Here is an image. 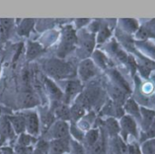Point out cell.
<instances>
[{
	"label": "cell",
	"instance_id": "1",
	"mask_svg": "<svg viewBox=\"0 0 155 154\" xmlns=\"http://www.w3.org/2000/svg\"><path fill=\"white\" fill-rule=\"evenodd\" d=\"M43 69L49 77L58 80L69 78L74 74V66L70 63L64 62L60 58L46 60L43 64Z\"/></svg>",
	"mask_w": 155,
	"mask_h": 154
},
{
	"label": "cell",
	"instance_id": "2",
	"mask_svg": "<svg viewBox=\"0 0 155 154\" xmlns=\"http://www.w3.org/2000/svg\"><path fill=\"white\" fill-rule=\"evenodd\" d=\"M77 43V36L74 28L70 25L65 26L63 31L60 44L57 49V55L60 59L65 57L74 48Z\"/></svg>",
	"mask_w": 155,
	"mask_h": 154
},
{
	"label": "cell",
	"instance_id": "3",
	"mask_svg": "<svg viewBox=\"0 0 155 154\" xmlns=\"http://www.w3.org/2000/svg\"><path fill=\"white\" fill-rule=\"evenodd\" d=\"M49 134L52 140L68 139L70 134V126L67 122L55 121L49 128Z\"/></svg>",
	"mask_w": 155,
	"mask_h": 154
},
{
	"label": "cell",
	"instance_id": "4",
	"mask_svg": "<svg viewBox=\"0 0 155 154\" xmlns=\"http://www.w3.org/2000/svg\"><path fill=\"white\" fill-rule=\"evenodd\" d=\"M25 120V133L36 137L40 133V119L36 113L29 112L23 114Z\"/></svg>",
	"mask_w": 155,
	"mask_h": 154
},
{
	"label": "cell",
	"instance_id": "5",
	"mask_svg": "<svg viewBox=\"0 0 155 154\" xmlns=\"http://www.w3.org/2000/svg\"><path fill=\"white\" fill-rule=\"evenodd\" d=\"M15 133L13 130L6 116L0 117V146H3L6 142L12 141L15 137Z\"/></svg>",
	"mask_w": 155,
	"mask_h": 154
},
{
	"label": "cell",
	"instance_id": "6",
	"mask_svg": "<svg viewBox=\"0 0 155 154\" xmlns=\"http://www.w3.org/2000/svg\"><path fill=\"white\" fill-rule=\"evenodd\" d=\"M96 74V67L91 59L83 60L78 66V74L82 81H88Z\"/></svg>",
	"mask_w": 155,
	"mask_h": 154
},
{
	"label": "cell",
	"instance_id": "7",
	"mask_svg": "<svg viewBox=\"0 0 155 154\" xmlns=\"http://www.w3.org/2000/svg\"><path fill=\"white\" fill-rule=\"evenodd\" d=\"M18 104L23 109H28L39 104V99L37 94L31 90L24 91L18 97Z\"/></svg>",
	"mask_w": 155,
	"mask_h": 154
},
{
	"label": "cell",
	"instance_id": "8",
	"mask_svg": "<svg viewBox=\"0 0 155 154\" xmlns=\"http://www.w3.org/2000/svg\"><path fill=\"white\" fill-rule=\"evenodd\" d=\"M44 88L45 89L46 93L49 94L51 100L59 103V101L64 97V93L62 90L47 76H42Z\"/></svg>",
	"mask_w": 155,
	"mask_h": 154
},
{
	"label": "cell",
	"instance_id": "9",
	"mask_svg": "<svg viewBox=\"0 0 155 154\" xmlns=\"http://www.w3.org/2000/svg\"><path fill=\"white\" fill-rule=\"evenodd\" d=\"M70 151L69 139L51 140L49 142L48 154H65Z\"/></svg>",
	"mask_w": 155,
	"mask_h": 154
},
{
	"label": "cell",
	"instance_id": "10",
	"mask_svg": "<svg viewBox=\"0 0 155 154\" xmlns=\"http://www.w3.org/2000/svg\"><path fill=\"white\" fill-rule=\"evenodd\" d=\"M81 90H82V85L79 81H75V80L67 81L64 92V97L66 104L70 103L81 92Z\"/></svg>",
	"mask_w": 155,
	"mask_h": 154
},
{
	"label": "cell",
	"instance_id": "11",
	"mask_svg": "<svg viewBox=\"0 0 155 154\" xmlns=\"http://www.w3.org/2000/svg\"><path fill=\"white\" fill-rule=\"evenodd\" d=\"M6 117L16 135L25 133V120L23 114L7 115Z\"/></svg>",
	"mask_w": 155,
	"mask_h": 154
},
{
	"label": "cell",
	"instance_id": "12",
	"mask_svg": "<svg viewBox=\"0 0 155 154\" xmlns=\"http://www.w3.org/2000/svg\"><path fill=\"white\" fill-rule=\"evenodd\" d=\"M44 52H45L44 46H42L39 43L30 41L27 43V47H26V60L29 62L35 60Z\"/></svg>",
	"mask_w": 155,
	"mask_h": 154
},
{
	"label": "cell",
	"instance_id": "13",
	"mask_svg": "<svg viewBox=\"0 0 155 154\" xmlns=\"http://www.w3.org/2000/svg\"><path fill=\"white\" fill-rule=\"evenodd\" d=\"M121 126H122V132L123 134L126 137L129 134H132L134 136L137 135V129L135 122L129 116H124L121 121Z\"/></svg>",
	"mask_w": 155,
	"mask_h": 154
},
{
	"label": "cell",
	"instance_id": "14",
	"mask_svg": "<svg viewBox=\"0 0 155 154\" xmlns=\"http://www.w3.org/2000/svg\"><path fill=\"white\" fill-rule=\"evenodd\" d=\"M54 116L58 119V121L67 122L71 120V111L70 107L66 103H57L56 107L54 111Z\"/></svg>",
	"mask_w": 155,
	"mask_h": 154
},
{
	"label": "cell",
	"instance_id": "15",
	"mask_svg": "<svg viewBox=\"0 0 155 154\" xmlns=\"http://www.w3.org/2000/svg\"><path fill=\"white\" fill-rule=\"evenodd\" d=\"M35 21L34 19H24L17 26V34L21 36H28L35 26Z\"/></svg>",
	"mask_w": 155,
	"mask_h": 154
},
{
	"label": "cell",
	"instance_id": "16",
	"mask_svg": "<svg viewBox=\"0 0 155 154\" xmlns=\"http://www.w3.org/2000/svg\"><path fill=\"white\" fill-rule=\"evenodd\" d=\"M99 139H100V133L97 129L89 131L84 135V145H85L86 149L89 150L91 147H93L97 143V141Z\"/></svg>",
	"mask_w": 155,
	"mask_h": 154
},
{
	"label": "cell",
	"instance_id": "17",
	"mask_svg": "<svg viewBox=\"0 0 155 154\" xmlns=\"http://www.w3.org/2000/svg\"><path fill=\"white\" fill-rule=\"evenodd\" d=\"M14 24L13 19H0V39H5L8 36Z\"/></svg>",
	"mask_w": 155,
	"mask_h": 154
},
{
	"label": "cell",
	"instance_id": "18",
	"mask_svg": "<svg viewBox=\"0 0 155 154\" xmlns=\"http://www.w3.org/2000/svg\"><path fill=\"white\" fill-rule=\"evenodd\" d=\"M35 142H36L35 137H33L26 133H24L18 135V138H17V145L21 146V147L29 148Z\"/></svg>",
	"mask_w": 155,
	"mask_h": 154
},
{
	"label": "cell",
	"instance_id": "19",
	"mask_svg": "<svg viewBox=\"0 0 155 154\" xmlns=\"http://www.w3.org/2000/svg\"><path fill=\"white\" fill-rule=\"evenodd\" d=\"M80 44L82 45V49L85 51V53H91L94 48V37L90 34H84L81 36Z\"/></svg>",
	"mask_w": 155,
	"mask_h": 154
},
{
	"label": "cell",
	"instance_id": "20",
	"mask_svg": "<svg viewBox=\"0 0 155 154\" xmlns=\"http://www.w3.org/2000/svg\"><path fill=\"white\" fill-rule=\"evenodd\" d=\"M70 111H71V120H74L75 122L81 119L84 115V113H85V109L77 103H74L70 108Z\"/></svg>",
	"mask_w": 155,
	"mask_h": 154
},
{
	"label": "cell",
	"instance_id": "21",
	"mask_svg": "<svg viewBox=\"0 0 155 154\" xmlns=\"http://www.w3.org/2000/svg\"><path fill=\"white\" fill-rule=\"evenodd\" d=\"M88 152L89 154H105V144L104 139L100 137L97 143L93 147H91Z\"/></svg>",
	"mask_w": 155,
	"mask_h": 154
},
{
	"label": "cell",
	"instance_id": "22",
	"mask_svg": "<svg viewBox=\"0 0 155 154\" xmlns=\"http://www.w3.org/2000/svg\"><path fill=\"white\" fill-rule=\"evenodd\" d=\"M113 150L114 154H127V146L120 138H117L114 141Z\"/></svg>",
	"mask_w": 155,
	"mask_h": 154
},
{
	"label": "cell",
	"instance_id": "23",
	"mask_svg": "<svg viewBox=\"0 0 155 154\" xmlns=\"http://www.w3.org/2000/svg\"><path fill=\"white\" fill-rule=\"evenodd\" d=\"M111 94L117 103H122L124 101V93L119 87H114L111 90Z\"/></svg>",
	"mask_w": 155,
	"mask_h": 154
},
{
	"label": "cell",
	"instance_id": "24",
	"mask_svg": "<svg viewBox=\"0 0 155 154\" xmlns=\"http://www.w3.org/2000/svg\"><path fill=\"white\" fill-rule=\"evenodd\" d=\"M106 127H107V130H108V132L110 133L111 135H115L120 131L118 123L114 119H109V120L106 121Z\"/></svg>",
	"mask_w": 155,
	"mask_h": 154
},
{
	"label": "cell",
	"instance_id": "25",
	"mask_svg": "<svg viewBox=\"0 0 155 154\" xmlns=\"http://www.w3.org/2000/svg\"><path fill=\"white\" fill-rule=\"evenodd\" d=\"M142 154H155V139L144 143L142 148Z\"/></svg>",
	"mask_w": 155,
	"mask_h": 154
},
{
	"label": "cell",
	"instance_id": "26",
	"mask_svg": "<svg viewBox=\"0 0 155 154\" xmlns=\"http://www.w3.org/2000/svg\"><path fill=\"white\" fill-rule=\"evenodd\" d=\"M125 110L130 113L131 114H134L136 116H139V109L138 106L136 105V103L133 101V100H129L127 101L126 104H125Z\"/></svg>",
	"mask_w": 155,
	"mask_h": 154
},
{
	"label": "cell",
	"instance_id": "27",
	"mask_svg": "<svg viewBox=\"0 0 155 154\" xmlns=\"http://www.w3.org/2000/svg\"><path fill=\"white\" fill-rule=\"evenodd\" d=\"M70 133L73 134V136L77 140V141H84V135L80 130V128L76 127L75 125H72L70 127Z\"/></svg>",
	"mask_w": 155,
	"mask_h": 154
},
{
	"label": "cell",
	"instance_id": "28",
	"mask_svg": "<svg viewBox=\"0 0 155 154\" xmlns=\"http://www.w3.org/2000/svg\"><path fill=\"white\" fill-rule=\"evenodd\" d=\"M70 147H72L73 153L74 154H85L84 148L77 142H72L70 143Z\"/></svg>",
	"mask_w": 155,
	"mask_h": 154
},
{
	"label": "cell",
	"instance_id": "29",
	"mask_svg": "<svg viewBox=\"0 0 155 154\" xmlns=\"http://www.w3.org/2000/svg\"><path fill=\"white\" fill-rule=\"evenodd\" d=\"M94 58H95V61L97 62V64L103 67H105L106 66V57L100 52H95L94 54Z\"/></svg>",
	"mask_w": 155,
	"mask_h": 154
},
{
	"label": "cell",
	"instance_id": "30",
	"mask_svg": "<svg viewBox=\"0 0 155 154\" xmlns=\"http://www.w3.org/2000/svg\"><path fill=\"white\" fill-rule=\"evenodd\" d=\"M127 154H142V151L137 144L133 143L127 146Z\"/></svg>",
	"mask_w": 155,
	"mask_h": 154
},
{
	"label": "cell",
	"instance_id": "31",
	"mask_svg": "<svg viewBox=\"0 0 155 154\" xmlns=\"http://www.w3.org/2000/svg\"><path fill=\"white\" fill-rule=\"evenodd\" d=\"M110 34V32L108 31V29L107 28H104V29H102V31L100 32V34H99V36H98V40H99V42H104L107 37H108V35Z\"/></svg>",
	"mask_w": 155,
	"mask_h": 154
},
{
	"label": "cell",
	"instance_id": "32",
	"mask_svg": "<svg viewBox=\"0 0 155 154\" xmlns=\"http://www.w3.org/2000/svg\"><path fill=\"white\" fill-rule=\"evenodd\" d=\"M1 154H15V152H14V150H12L9 147H2Z\"/></svg>",
	"mask_w": 155,
	"mask_h": 154
},
{
	"label": "cell",
	"instance_id": "33",
	"mask_svg": "<svg viewBox=\"0 0 155 154\" xmlns=\"http://www.w3.org/2000/svg\"><path fill=\"white\" fill-rule=\"evenodd\" d=\"M85 23H88V20H77L76 21V24L78 25V27H81L83 24H85Z\"/></svg>",
	"mask_w": 155,
	"mask_h": 154
},
{
	"label": "cell",
	"instance_id": "34",
	"mask_svg": "<svg viewBox=\"0 0 155 154\" xmlns=\"http://www.w3.org/2000/svg\"><path fill=\"white\" fill-rule=\"evenodd\" d=\"M153 102L154 103V104H155V96H153Z\"/></svg>",
	"mask_w": 155,
	"mask_h": 154
},
{
	"label": "cell",
	"instance_id": "35",
	"mask_svg": "<svg viewBox=\"0 0 155 154\" xmlns=\"http://www.w3.org/2000/svg\"><path fill=\"white\" fill-rule=\"evenodd\" d=\"M0 154H1V148H0Z\"/></svg>",
	"mask_w": 155,
	"mask_h": 154
}]
</instances>
